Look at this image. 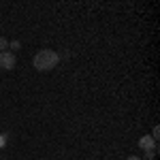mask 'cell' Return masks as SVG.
Masks as SVG:
<instances>
[{"label":"cell","mask_w":160,"mask_h":160,"mask_svg":"<svg viewBox=\"0 0 160 160\" xmlns=\"http://www.w3.org/2000/svg\"><path fill=\"white\" fill-rule=\"evenodd\" d=\"M7 49H9V41L4 37H0V51H7Z\"/></svg>","instance_id":"4"},{"label":"cell","mask_w":160,"mask_h":160,"mask_svg":"<svg viewBox=\"0 0 160 160\" xmlns=\"http://www.w3.org/2000/svg\"><path fill=\"white\" fill-rule=\"evenodd\" d=\"M60 62V56L56 53V51L51 49H41L34 56V68L41 71V73H45V71H51V68H56V64Z\"/></svg>","instance_id":"1"},{"label":"cell","mask_w":160,"mask_h":160,"mask_svg":"<svg viewBox=\"0 0 160 160\" xmlns=\"http://www.w3.org/2000/svg\"><path fill=\"white\" fill-rule=\"evenodd\" d=\"M15 53L13 51H0V68L2 71H13L15 68Z\"/></svg>","instance_id":"2"},{"label":"cell","mask_w":160,"mask_h":160,"mask_svg":"<svg viewBox=\"0 0 160 160\" xmlns=\"http://www.w3.org/2000/svg\"><path fill=\"white\" fill-rule=\"evenodd\" d=\"M126 160H141V158H137V156H130V158H126Z\"/></svg>","instance_id":"9"},{"label":"cell","mask_w":160,"mask_h":160,"mask_svg":"<svg viewBox=\"0 0 160 160\" xmlns=\"http://www.w3.org/2000/svg\"><path fill=\"white\" fill-rule=\"evenodd\" d=\"M139 148L143 149L145 154H148V152H156V141H154L152 137H143V139L139 141Z\"/></svg>","instance_id":"3"},{"label":"cell","mask_w":160,"mask_h":160,"mask_svg":"<svg viewBox=\"0 0 160 160\" xmlns=\"http://www.w3.org/2000/svg\"><path fill=\"white\" fill-rule=\"evenodd\" d=\"M7 145V135H0V149Z\"/></svg>","instance_id":"6"},{"label":"cell","mask_w":160,"mask_h":160,"mask_svg":"<svg viewBox=\"0 0 160 160\" xmlns=\"http://www.w3.org/2000/svg\"><path fill=\"white\" fill-rule=\"evenodd\" d=\"M19 47H22L19 41H11V43H9V49H19Z\"/></svg>","instance_id":"5"},{"label":"cell","mask_w":160,"mask_h":160,"mask_svg":"<svg viewBox=\"0 0 160 160\" xmlns=\"http://www.w3.org/2000/svg\"><path fill=\"white\" fill-rule=\"evenodd\" d=\"M158 135H160V128H158V126H156V128H154V137H152V139L156 141V139H158Z\"/></svg>","instance_id":"7"},{"label":"cell","mask_w":160,"mask_h":160,"mask_svg":"<svg viewBox=\"0 0 160 160\" xmlns=\"http://www.w3.org/2000/svg\"><path fill=\"white\" fill-rule=\"evenodd\" d=\"M154 154H156V152H148V154H145V160H152V158H154Z\"/></svg>","instance_id":"8"}]
</instances>
